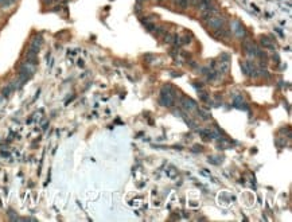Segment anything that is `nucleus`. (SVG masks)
Listing matches in <instances>:
<instances>
[{
    "instance_id": "8",
    "label": "nucleus",
    "mask_w": 292,
    "mask_h": 222,
    "mask_svg": "<svg viewBox=\"0 0 292 222\" xmlns=\"http://www.w3.org/2000/svg\"><path fill=\"white\" fill-rule=\"evenodd\" d=\"M187 2H189V0H179V6L182 8H186V7H187Z\"/></svg>"
},
{
    "instance_id": "7",
    "label": "nucleus",
    "mask_w": 292,
    "mask_h": 222,
    "mask_svg": "<svg viewBox=\"0 0 292 222\" xmlns=\"http://www.w3.org/2000/svg\"><path fill=\"white\" fill-rule=\"evenodd\" d=\"M201 100L202 101H208L209 100V94H208V93H201Z\"/></svg>"
},
{
    "instance_id": "3",
    "label": "nucleus",
    "mask_w": 292,
    "mask_h": 222,
    "mask_svg": "<svg viewBox=\"0 0 292 222\" xmlns=\"http://www.w3.org/2000/svg\"><path fill=\"white\" fill-rule=\"evenodd\" d=\"M241 69H242V71H244L246 75H254V73H256V69H254L252 62H242L241 63Z\"/></svg>"
},
{
    "instance_id": "6",
    "label": "nucleus",
    "mask_w": 292,
    "mask_h": 222,
    "mask_svg": "<svg viewBox=\"0 0 292 222\" xmlns=\"http://www.w3.org/2000/svg\"><path fill=\"white\" fill-rule=\"evenodd\" d=\"M14 0H0V6H10Z\"/></svg>"
},
{
    "instance_id": "2",
    "label": "nucleus",
    "mask_w": 292,
    "mask_h": 222,
    "mask_svg": "<svg viewBox=\"0 0 292 222\" xmlns=\"http://www.w3.org/2000/svg\"><path fill=\"white\" fill-rule=\"evenodd\" d=\"M180 106L185 109V111H193V109L197 108L195 101H193L189 97H182L180 98Z\"/></svg>"
},
{
    "instance_id": "5",
    "label": "nucleus",
    "mask_w": 292,
    "mask_h": 222,
    "mask_svg": "<svg viewBox=\"0 0 292 222\" xmlns=\"http://www.w3.org/2000/svg\"><path fill=\"white\" fill-rule=\"evenodd\" d=\"M261 43H262V46H264V47H267V48H272V50H275V44H273L272 42H271V40H269L268 38H264V36H262V38H261Z\"/></svg>"
},
{
    "instance_id": "1",
    "label": "nucleus",
    "mask_w": 292,
    "mask_h": 222,
    "mask_svg": "<svg viewBox=\"0 0 292 222\" xmlns=\"http://www.w3.org/2000/svg\"><path fill=\"white\" fill-rule=\"evenodd\" d=\"M175 98H176V93L174 90V88L171 85H164L160 90L159 102L163 106H172L175 104Z\"/></svg>"
},
{
    "instance_id": "4",
    "label": "nucleus",
    "mask_w": 292,
    "mask_h": 222,
    "mask_svg": "<svg viewBox=\"0 0 292 222\" xmlns=\"http://www.w3.org/2000/svg\"><path fill=\"white\" fill-rule=\"evenodd\" d=\"M233 105H234L236 108H238V109H248V106H246V104L244 102V98H242L241 96H236V97H234Z\"/></svg>"
}]
</instances>
